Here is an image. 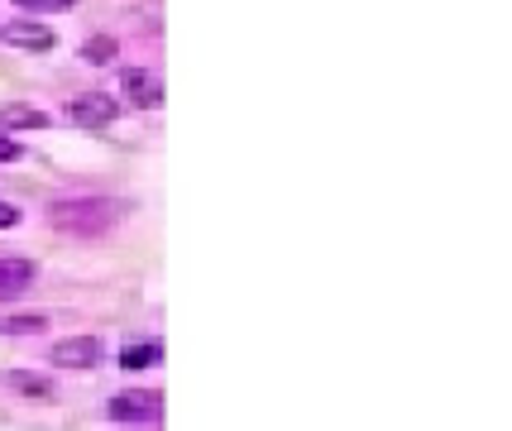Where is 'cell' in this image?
<instances>
[{
  "instance_id": "1",
  "label": "cell",
  "mask_w": 512,
  "mask_h": 431,
  "mask_svg": "<svg viewBox=\"0 0 512 431\" xmlns=\"http://www.w3.org/2000/svg\"><path fill=\"white\" fill-rule=\"evenodd\" d=\"M48 221H53L58 230H67V235L91 240V235H106V230L120 221V202H111V197H77V202H58V206H48Z\"/></svg>"
},
{
  "instance_id": "2",
  "label": "cell",
  "mask_w": 512,
  "mask_h": 431,
  "mask_svg": "<svg viewBox=\"0 0 512 431\" xmlns=\"http://www.w3.org/2000/svg\"><path fill=\"white\" fill-rule=\"evenodd\" d=\"M115 422H158L163 417V398H158L154 388H130V393H115L111 408H106Z\"/></svg>"
},
{
  "instance_id": "3",
  "label": "cell",
  "mask_w": 512,
  "mask_h": 431,
  "mask_svg": "<svg viewBox=\"0 0 512 431\" xmlns=\"http://www.w3.org/2000/svg\"><path fill=\"white\" fill-rule=\"evenodd\" d=\"M115 115H120V106L111 96H77V101H67V120L77 130H111Z\"/></svg>"
},
{
  "instance_id": "4",
  "label": "cell",
  "mask_w": 512,
  "mask_h": 431,
  "mask_svg": "<svg viewBox=\"0 0 512 431\" xmlns=\"http://www.w3.org/2000/svg\"><path fill=\"white\" fill-rule=\"evenodd\" d=\"M0 384L10 388L15 398H24V403H53L58 398V384L48 374H34V369H10Z\"/></svg>"
},
{
  "instance_id": "5",
  "label": "cell",
  "mask_w": 512,
  "mask_h": 431,
  "mask_svg": "<svg viewBox=\"0 0 512 431\" xmlns=\"http://www.w3.org/2000/svg\"><path fill=\"white\" fill-rule=\"evenodd\" d=\"M0 39L10 48H24V53H48V48L58 44V34L48 29V24H34V20H15L0 29Z\"/></svg>"
},
{
  "instance_id": "6",
  "label": "cell",
  "mask_w": 512,
  "mask_h": 431,
  "mask_svg": "<svg viewBox=\"0 0 512 431\" xmlns=\"http://www.w3.org/2000/svg\"><path fill=\"white\" fill-rule=\"evenodd\" d=\"M48 360L58 364V369H91V364L101 360V341H96V336H72V341H58Z\"/></svg>"
},
{
  "instance_id": "7",
  "label": "cell",
  "mask_w": 512,
  "mask_h": 431,
  "mask_svg": "<svg viewBox=\"0 0 512 431\" xmlns=\"http://www.w3.org/2000/svg\"><path fill=\"white\" fill-rule=\"evenodd\" d=\"M120 91L130 96L134 106H144V111L163 106V82H158L154 72H144V68H125V72H120Z\"/></svg>"
},
{
  "instance_id": "8",
  "label": "cell",
  "mask_w": 512,
  "mask_h": 431,
  "mask_svg": "<svg viewBox=\"0 0 512 431\" xmlns=\"http://www.w3.org/2000/svg\"><path fill=\"white\" fill-rule=\"evenodd\" d=\"M34 288V264L29 259H0V302Z\"/></svg>"
},
{
  "instance_id": "9",
  "label": "cell",
  "mask_w": 512,
  "mask_h": 431,
  "mask_svg": "<svg viewBox=\"0 0 512 431\" xmlns=\"http://www.w3.org/2000/svg\"><path fill=\"white\" fill-rule=\"evenodd\" d=\"M0 125L5 130H48V115L34 106H0Z\"/></svg>"
},
{
  "instance_id": "10",
  "label": "cell",
  "mask_w": 512,
  "mask_h": 431,
  "mask_svg": "<svg viewBox=\"0 0 512 431\" xmlns=\"http://www.w3.org/2000/svg\"><path fill=\"white\" fill-rule=\"evenodd\" d=\"M158 360H163V345L158 341H134L120 350V364H125V369H154Z\"/></svg>"
},
{
  "instance_id": "11",
  "label": "cell",
  "mask_w": 512,
  "mask_h": 431,
  "mask_svg": "<svg viewBox=\"0 0 512 431\" xmlns=\"http://www.w3.org/2000/svg\"><path fill=\"white\" fill-rule=\"evenodd\" d=\"M115 53H120V44H115L111 34H96V39H87V44H82V58H87V63H96V68H106Z\"/></svg>"
},
{
  "instance_id": "12",
  "label": "cell",
  "mask_w": 512,
  "mask_h": 431,
  "mask_svg": "<svg viewBox=\"0 0 512 431\" xmlns=\"http://www.w3.org/2000/svg\"><path fill=\"white\" fill-rule=\"evenodd\" d=\"M34 331H44V317H39V312H29V317H10V321H0V336H34Z\"/></svg>"
},
{
  "instance_id": "13",
  "label": "cell",
  "mask_w": 512,
  "mask_h": 431,
  "mask_svg": "<svg viewBox=\"0 0 512 431\" xmlns=\"http://www.w3.org/2000/svg\"><path fill=\"white\" fill-rule=\"evenodd\" d=\"M20 10H72L77 0H15Z\"/></svg>"
},
{
  "instance_id": "14",
  "label": "cell",
  "mask_w": 512,
  "mask_h": 431,
  "mask_svg": "<svg viewBox=\"0 0 512 431\" xmlns=\"http://www.w3.org/2000/svg\"><path fill=\"white\" fill-rule=\"evenodd\" d=\"M15 159H24V149L15 139H0V163H15Z\"/></svg>"
},
{
  "instance_id": "15",
  "label": "cell",
  "mask_w": 512,
  "mask_h": 431,
  "mask_svg": "<svg viewBox=\"0 0 512 431\" xmlns=\"http://www.w3.org/2000/svg\"><path fill=\"white\" fill-rule=\"evenodd\" d=\"M5 226H20V206H0V230Z\"/></svg>"
}]
</instances>
